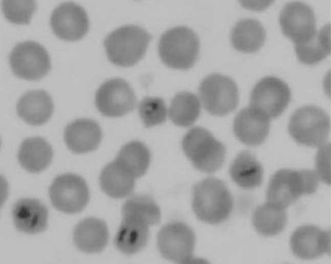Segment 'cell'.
<instances>
[{"label":"cell","instance_id":"obj_1","mask_svg":"<svg viewBox=\"0 0 331 264\" xmlns=\"http://www.w3.org/2000/svg\"><path fill=\"white\" fill-rule=\"evenodd\" d=\"M233 197L225 183L215 178L197 183L192 191V208L196 217L211 225L224 222L234 208Z\"/></svg>","mask_w":331,"mask_h":264},{"label":"cell","instance_id":"obj_17","mask_svg":"<svg viewBox=\"0 0 331 264\" xmlns=\"http://www.w3.org/2000/svg\"><path fill=\"white\" fill-rule=\"evenodd\" d=\"M102 137L99 124L87 118L77 119L69 123L64 132V140L69 150L85 153L95 150Z\"/></svg>","mask_w":331,"mask_h":264},{"label":"cell","instance_id":"obj_30","mask_svg":"<svg viewBox=\"0 0 331 264\" xmlns=\"http://www.w3.org/2000/svg\"><path fill=\"white\" fill-rule=\"evenodd\" d=\"M121 214L122 217L141 219L150 227L158 224L161 217L158 205L152 198L144 195H135L127 200L122 207Z\"/></svg>","mask_w":331,"mask_h":264},{"label":"cell","instance_id":"obj_33","mask_svg":"<svg viewBox=\"0 0 331 264\" xmlns=\"http://www.w3.org/2000/svg\"><path fill=\"white\" fill-rule=\"evenodd\" d=\"M314 170L320 181L330 185V145L326 143L318 147Z\"/></svg>","mask_w":331,"mask_h":264},{"label":"cell","instance_id":"obj_3","mask_svg":"<svg viewBox=\"0 0 331 264\" xmlns=\"http://www.w3.org/2000/svg\"><path fill=\"white\" fill-rule=\"evenodd\" d=\"M182 147L193 166L203 172L217 171L224 161V145L208 130L200 127H192L185 134Z\"/></svg>","mask_w":331,"mask_h":264},{"label":"cell","instance_id":"obj_19","mask_svg":"<svg viewBox=\"0 0 331 264\" xmlns=\"http://www.w3.org/2000/svg\"><path fill=\"white\" fill-rule=\"evenodd\" d=\"M53 155L50 144L39 136L29 137L20 143L17 153L18 161L27 171L38 173L47 168Z\"/></svg>","mask_w":331,"mask_h":264},{"label":"cell","instance_id":"obj_5","mask_svg":"<svg viewBox=\"0 0 331 264\" xmlns=\"http://www.w3.org/2000/svg\"><path fill=\"white\" fill-rule=\"evenodd\" d=\"M199 50V41L196 34L184 27H175L166 31L158 46L162 62L176 69L186 70L192 67L197 60Z\"/></svg>","mask_w":331,"mask_h":264},{"label":"cell","instance_id":"obj_28","mask_svg":"<svg viewBox=\"0 0 331 264\" xmlns=\"http://www.w3.org/2000/svg\"><path fill=\"white\" fill-rule=\"evenodd\" d=\"M201 106L198 96L190 92H179L172 100L168 117L177 126H189L198 119Z\"/></svg>","mask_w":331,"mask_h":264},{"label":"cell","instance_id":"obj_20","mask_svg":"<svg viewBox=\"0 0 331 264\" xmlns=\"http://www.w3.org/2000/svg\"><path fill=\"white\" fill-rule=\"evenodd\" d=\"M12 216L16 227L26 233L40 232L47 225L48 210L36 200L23 199L18 201L13 207Z\"/></svg>","mask_w":331,"mask_h":264},{"label":"cell","instance_id":"obj_16","mask_svg":"<svg viewBox=\"0 0 331 264\" xmlns=\"http://www.w3.org/2000/svg\"><path fill=\"white\" fill-rule=\"evenodd\" d=\"M270 120L260 112L249 106L241 109L236 116L233 123L234 134L245 145H258L267 137Z\"/></svg>","mask_w":331,"mask_h":264},{"label":"cell","instance_id":"obj_7","mask_svg":"<svg viewBox=\"0 0 331 264\" xmlns=\"http://www.w3.org/2000/svg\"><path fill=\"white\" fill-rule=\"evenodd\" d=\"M9 62L15 75L27 80H37L43 78L51 66L47 50L33 41L16 45L10 54Z\"/></svg>","mask_w":331,"mask_h":264},{"label":"cell","instance_id":"obj_24","mask_svg":"<svg viewBox=\"0 0 331 264\" xmlns=\"http://www.w3.org/2000/svg\"><path fill=\"white\" fill-rule=\"evenodd\" d=\"M136 179L115 159L102 169L99 178L102 190L109 196L121 199L133 191Z\"/></svg>","mask_w":331,"mask_h":264},{"label":"cell","instance_id":"obj_2","mask_svg":"<svg viewBox=\"0 0 331 264\" xmlns=\"http://www.w3.org/2000/svg\"><path fill=\"white\" fill-rule=\"evenodd\" d=\"M150 35L136 26L121 27L106 38L104 45L110 61L120 67H131L137 63L144 55Z\"/></svg>","mask_w":331,"mask_h":264},{"label":"cell","instance_id":"obj_35","mask_svg":"<svg viewBox=\"0 0 331 264\" xmlns=\"http://www.w3.org/2000/svg\"><path fill=\"white\" fill-rule=\"evenodd\" d=\"M208 262L204 259L194 257V255L191 257L186 263H193V264H202L208 263Z\"/></svg>","mask_w":331,"mask_h":264},{"label":"cell","instance_id":"obj_27","mask_svg":"<svg viewBox=\"0 0 331 264\" xmlns=\"http://www.w3.org/2000/svg\"><path fill=\"white\" fill-rule=\"evenodd\" d=\"M296 56L305 64H316L330 54V26L326 25L305 42L295 45Z\"/></svg>","mask_w":331,"mask_h":264},{"label":"cell","instance_id":"obj_13","mask_svg":"<svg viewBox=\"0 0 331 264\" xmlns=\"http://www.w3.org/2000/svg\"><path fill=\"white\" fill-rule=\"evenodd\" d=\"M279 21L283 34L295 45L306 41L317 31L312 8L301 2L285 5L280 12Z\"/></svg>","mask_w":331,"mask_h":264},{"label":"cell","instance_id":"obj_21","mask_svg":"<svg viewBox=\"0 0 331 264\" xmlns=\"http://www.w3.org/2000/svg\"><path fill=\"white\" fill-rule=\"evenodd\" d=\"M150 226L136 217L123 216L115 237L117 248L126 254H135L146 245Z\"/></svg>","mask_w":331,"mask_h":264},{"label":"cell","instance_id":"obj_23","mask_svg":"<svg viewBox=\"0 0 331 264\" xmlns=\"http://www.w3.org/2000/svg\"><path fill=\"white\" fill-rule=\"evenodd\" d=\"M229 173L233 182L239 186L247 189H254L262 182L263 168L251 152L242 151L232 161Z\"/></svg>","mask_w":331,"mask_h":264},{"label":"cell","instance_id":"obj_6","mask_svg":"<svg viewBox=\"0 0 331 264\" xmlns=\"http://www.w3.org/2000/svg\"><path fill=\"white\" fill-rule=\"evenodd\" d=\"M198 97L202 106L210 114L222 116L232 112L237 106V86L231 78L219 74L206 77L199 88Z\"/></svg>","mask_w":331,"mask_h":264},{"label":"cell","instance_id":"obj_14","mask_svg":"<svg viewBox=\"0 0 331 264\" xmlns=\"http://www.w3.org/2000/svg\"><path fill=\"white\" fill-rule=\"evenodd\" d=\"M50 24L55 35L67 41L82 38L89 26L85 10L72 2L64 3L56 7L52 13Z\"/></svg>","mask_w":331,"mask_h":264},{"label":"cell","instance_id":"obj_29","mask_svg":"<svg viewBox=\"0 0 331 264\" xmlns=\"http://www.w3.org/2000/svg\"><path fill=\"white\" fill-rule=\"evenodd\" d=\"M150 153L142 143L134 141L125 145L115 160L136 179L147 172L150 163Z\"/></svg>","mask_w":331,"mask_h":264},{"label":"cell","instance_id":"obj_31","mask_svg":"<svg viewBox=\"0 0 331 264\" xmlns=\"http://www.w3.org/2000/svg\"><path fill=\"white\" fill-rule=\"evenodd\" d=\"M138 108L142 122L147 127L159 125L168 117V108L159 97L144 98L139 103Z\"/></svg>","mask_w":331,"mask_h":264},{"label":"cell","instance_id":"obj_9","mask_svg":"<svg viewBox=\"0 0 331 264\" xmlns=\"http://www.w3.org/2000/svg\"><path fill=\"white\" fill-rule=\"evenodd\" d=\"M196 237L192 229L181 222L169 223L159 230L157 239L158 249L165 259L186 263L193 256Z\"/></svg>","mask_w":331,"mask_h":264},{"label":"cell","instance_id":"obj_4","mask_svg":"<svg viewBox=\"0 0 331 264\" xmlns=\"http://www.w3.org/2000/svg\"><path fill=\"white\" fill-rule=\"evenodd\" d=\"M330 128L327 114L315 105L298 108L291 116L288 125L290 136L297 143L311 147L327 143Z\"/></svg>","mask_w":331,"mask_h":264},{"label":"cell","instance_id":"obj_18","mask_svg":"<svg viewBox=\"0 0 331 264\" xmlns=\"http://www.w3.org/2000/svg\"><path fill=\"white\" fill-rule=\"evenodd\" d=\"M18 116L26 123L33 126L43 125L50 119L54 104L50 95L42 90L26 92L16 104Z\"/></svg>","mask_w":331,"mask_h":264},{"label":"cell","instance_id":"obj_25","mask_svg":"<svg viewBox=\"0 0 331 264\" xmlns=\"http://www.w3.org/2000/svg\"><path fill=\"white\" fill-rule=\"evenodd\" d=\"M266 37L261 24L254 19L245 18L239 21L233 29L231 41L237 51L254 53L263 45Z\"/></svg>","mask_w":331,"mask_h":264},{"label":"cell","instance_id":"obj_26","mask_svg":"<svg viewBox=\"0 0 331 264\" xmlns=\"http://www.w3.org/2000/svg\"><path fill=\"white\" fill-rule=\"evenodd\" d=\"M252 222L260 235L265 237L275 236L283 231L286 225V209L266 202L255 208Z\"/></svg>","mask_w":331,"mask_h":264},{"label":"cell","instance_id":"obj_8","mask_svg":"<svg viewBox=\"0 0 331 264\" xmlns=\"http://www.w3.org/2000/svg\"><path fill=\"white\" fill-rule=\"evenodd\" d=\"M291 97L290 89L285 82L275 76H266L257 82L253 88L249 106L271 120L284 112Z\"/></svg>","mask_w":331,"mask_h":264},{"label":"cell","instance_id":"obj_22","mask_svg":"<svg viewBox=\"0 0 331 264\" xmlns=\"http://www.w3.org/2000/svg\"><path fill=\"white\" fill-rule=\"evenodd\" d=\"M73 239L76 246L80 250L89 253L99 252L105 248L108 242L107 226L100 219L86 218L76 226Z\"/></svg>","mask_w":331,"mask_h":264},{"label":"cell","instance_id":"obj_11","mask_svg":"<svg viewBox=\"0 0 331 264\" xmlns=\"http://www.w3.org/2000/svg\"><path fill=\"white\" fill-rule=\"evenodd\" d=\"M305 195L307 189L304 169L277 170L271 177L266 191L267 202L286 209Z\"/></svg>","mask_w":331,"mask_h":264},{"label":"cell","instance_id":"obj_12","mask_svg":"<svg viewBox=\"0 0 331 264\" xmlns=\"http://www.w3.org/2000/svg\"><path fill=\"white\" fill-rule=\"evenodd\" d=\"M95 103L103 115L119 117L129 113L135 107L136 99L127 82L120 78H113L99 87L95 95Z\"/></svg>","mask_w":331,"mask_h":264},{"label":"cell","instance_id":"obj_15","mask_svg":"<svg viewBox=\"0 0 331 264\" xmlns=\"http://www.w3.org/2000/svg\"><path fill=\"white\" fill-rule=\"evenodd\" d=\"M289 246L297 257L303 260L316 259L330 253V233L313 225H303L292 234Z\"/></svg>","mask_w":331,"mask_h":264},{"label":"cell","instance_id":"obj_34","mask_svg":"<svg viewBox=\"0 0 331 264\" xmlns=\"http://www.w3.org/2000/svg\"><path fill=\"white\" fill-rule=\"evenodd\" d=\"M240 3L245 8L255 11H261L268 8L272 2L271 1H242Z\"/></svg>","mask_w":331,"mask_h":264},{"label":"cell","instance_id":"obj_32","mask_svg":"<svg viewBox=\"0 0 331 264\" xmlns=\"http://www.w3.org/2000/svg\"><path fill=\"white\" fill-rule=\"evenodd\" d=\"M2 8L8 21L15 24L27 25L36 9V4L33 1H3Z\"/></svg>","mask_w":331,"mask_h":264},{"label":"cell","instance_id":"obj_10","mask_svg":"<svg viewBox=\"0 0 331 264\" xmlns=\"http://www.w3.org/2000/svg\"><path fill=\"white\" fill-rule=\"evenodd\" d=\"M49 195L53 206L66 213H76L88 203L89 192L86 181L73 173L57 177L49 188Z\"/></svg>","mask_w":331,"mask_h":264}]
</instances>
